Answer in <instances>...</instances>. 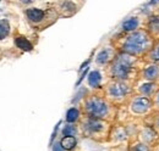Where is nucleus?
I'll return each mask as SVG.
<instances>
[{
	"label": "nucleus",
	"instance_id": "obj_24",
	"mask_svg": "<svg viewBox=\"0 0 159 151\" xmlns=\"http://www.w3.org/2000/svg\"><path fill=\"white\" fill-rule=\"evenodd\" d=\"M151 126L154 128V131L159 134V111H154L151 116Z\"/></svg>",
	"mask_w": 159,
	"mask_h": 151
},
{
	"label": "nucleus",
	"instance_id": "obj_6",
	"mask_svg": "<svg viewBox=\"0 0 159 151\" xmlns=\"http://www.w3.org/2000/svg\"><path fill=\"white\" fill-rule=\"evenodd\" d=\"M129 113L134 117V118H144V117H149L152 113L154 112V104H153V99L147 97V96H142V95L135 94L131 100L127 102L126 105Z\"/></svg>",
	"mask_w": 159,
	"mask_h": 151
},
{
	"label": "nucleus",
	"instance_id": "obj_5",
	"mask_svg": "<svg viewBox=\"0 0 159 151\" xmlns=\"http://www.w3.org/2000/svg\"><path fill=\"white\" fill-rule=\"evenodd\" d=\"M113 126L114 123L98 119V118H93V117H88L84 114L79 123L81 135L96 143H109Z\"/></svg>",
	"mask_w": 159,
	"mask_h": 151
},
{
	"label": "nucleus",
	"instance_id": "obj_17",
	"mask_svg": "<svg viewBox=\"0 0 159 151\" xmlns=\"http://www.w3.org/2000/svg\"><path fill=\"white\" fill-rule=\"evenodd\" d=\"M146 29L152 34V37L154 38L158 43L159 39V17H151L148 19V23H147V27Z\"/></svg>",
	"mask_w": 159,
	"mask_h": 151
},
{
	"label": "nucleus",
	"instance_id": "obj_26",
	"mask_svg": "<svg viewBox=\"0 0 159 151\" xmlns=\"http://www.w3.org/2000/svg\"><path fill=\"white\" fill-rule=\"evenodd\" d=\"M52 151H66L61 145H60V141H55L53 148H52Z\"/></svg>",
	"mask_w": 159,
	"mask_h": 151
},
{
	"label": "nucleus",
	"instance_id": "obj_11",
	"mask_svg": "<svg viewBox=\"0 0 159 151\" xmlns=\"http://www.w3.org/2000/svg\"><path fill=\"white\" fill-rule=\"evenodd\" d=\"M159 92V84L153 82H147V80H137L135 85V94L147 96L153 99V96Z\"/></svg>",
	"mask_w": 159,
	"mask_h": 151
},
{
	"label": "nucleus",
	"instance_id": "obj_16",
	"mask_svg": "<svg viewBox=\"0 0 159 151\" xmlns=\"http://www.w3.org/2000/svg\"><path fill=\"white\" fill-rule=\"evenodd\" d=\"M14 41H15L16 48H19L22 51H31V50L33 49L32 43L28 40V38H26L25 36H20V34L15 36Z\"/></svg>",
	"mask_w": 159,
	"mask_h": 151
},
{
	"label": "nucleus",
	"instance_id": "obj_2",
	"mask_svg": "<svg viewBox=\"0 0 159 151\" xmlns=\"http://www.w3.org/2000/svg\"><path fill=\"white\" fill-rule=\"evenodd\" d=\"M81 110L84 116L103 119L110 123H116L119 107L113 105L100 90H93L83 96Z\"/></svg>",
	"mask_w": 159,
	"mask_h": 151
},
{
	"label": "nucleus",
	"instance_id": "obj_25",
	"mask_svg": "<svg viewBox=\"0 0 159 151\" xmlns=\"http://www.w3.org/2000/svg\"><path fill=\"white\" fill-rule=\"evenodd\" d=\"M153 104H154V111H159V92L153 96Z\"/></svg>",
	"mask_w": 159,
	"mask_h": 151
},
{
	"label": "nucleus",
	"instance_id": "obj_12",
	"mask_svg": "<svg viewBox=\"0 0 159 151\" xmlns=\"http://www.w3.org/2000/svg\"><path fill=\"white\" fill-rule=\"evenodd\" d=\"M137 80H147L159 84V65L146 63L139 71Z\"/></svg>",
	"mask_w": 159,
	"mask_h": 151
},
{
	"label": "nucleus",
	"instance_id": "obj_14",
	"mask_svg": "<svg viewBox=\"0 0 159 151\" xmlns=\"http://www.w3.org/2000/svg\"><path fill=\"white\" fill-rule=\"evenodd\" d=\"M83 117V113H82V110L81 107H77V106H72L67 110L66 112V123H71V124H79L81 122Z\"/></svg>",
	"mask_w": 159,
	"mask_h": 151
},
{
	"label": "nucleus",
	"instance_id": "obj_20",
	"mask_svg": "<svg viewBox=\"0 0 159 151\" xmlns=\"http://www.w3.org/2000/svg\"><path fill=\"white\" fill-rule=\"evenodd\" d=\"M127 151H154V148L153 146H149L147 144H143L139 140H135V141L129 143Z\"/></svg>",
	"mask_w": 159,
	"mask_h": 151
},
{
	"label": "nucleus",
	"instance_id": "obj_21",
	"mask_svg": "<svg viewBox=\"0 0 159 151\" xmlns=\"http://www.w3.org/2000/svg\"><path fill=\"white\" fill-rule=\"evenodd\" d=\"M60 145L66 151H72L77 145V138H75V136H62L60 139Z\"/></svg>",
	"mask_w": 159,
	"mask_h": 151
},
{
	"label": "nucleus",
	"instance_id": "obj_15",
	"mask_svg": "<svg viewBox=\"0 0 159 151\" xmlns=\"http://www.w3.org/2000/svg\"><path fill=\"white\" fill-rule=\"evenodd\" d=\"M139 28H143V27H141V21L139 17H130V19H125L121 24V32H124V33L134 32Z\"/></svg>",
	"mask_w": 159,
	"mask_h": 151
},
{
	"label": "nucleus",
	"instance_id": "obj_18",
	"mask_svg": "<svg viewBox=\"0 0 159 151\" xmlns=\"http://www.w3.org/2000/svg\"><path fill=\"white\" fill-rule=\"evenodd\" d=\"M144 63H154V65H159V43H157L152 50L143 57Z\"/></svg>",
	"mask_w": 159,
	"mask_h": 151
},
{
	"label": "nucleus",
	"instance_id": "obj_3",
	"mask_svg": "<svg viewBox=\"0 0 159 151\" xmlns=\"http://www.w3.org/2000/svg\"><path fill=\"white\" fill-rule=\"evenodd\" d=\"M144 65L146 63L143 60L118 51L111 63L107 67V70H104V73L108 77V80L115 79L136 82L139 78V71L143 68Z\"/></svg>",
	"mask_w": 159,
	"mask_h": 151
},
{
	"label": "nucleus",
	"instance_id": "obj_4",
	"mask_svg": "<svg viewBox=\"0 0 159 151\" xmlns=\"http://www.w3.org/2000/svg\"><path fill=\"white\" fill-rule=\"evenodd\" d=\"M136 82L109 79L104 85H102V92L113 105L120 109L121 106L127 105V102L135 95Z\"/></svg>",
	"mask_w": 159,
	"mask_h": 151
},
{
	"label": "nucleus",
	"instance_id": "obj_22",
	"mask_svg": "<svg viewBox=\"0 0 159 151\" xmlns=\"http://www.w3.org/2000/svg\"><path fill=\"white\" fill-rule=\"evenodd\" d=\"M100 82H102V75L98 71H93L91 72V75L88 77V84L91 85V88H93L94 90H100Z\"/></svg>",
	"mask_w": 159,
	"mask_h": 151
},
{
	"label": "nucleus",
	"instance_id": "obj_8",
	"mask_svg": "<svg viewBox=\"0 0 159 151\" xmlns=\"http://www.w3.org/2000/svg\"><path fill=\"white\" fill-rule=\"evenodd\" d=\"M116 54H118V50L111 44L105 45L97 53L96 58H94V63L100 68L107 70V67L111 63V61L116 56Z\"/></svg>",
	"mask_w": 159,
	"mask_h": 151
},
{
	"label": "nucleus",
	"instance_id": "obj_1",
	"mask_svg": "<svg viewBox=\"0 0 159 151\" xmlns=\"http://www.w3.org/2000/svg\"><path fill=\"white\" fill-rule=\"evenodd\" d=\"M110 44L119 53H125L143 60V57L157 44V40L146 28H139L129 33L121 32L111 39Z\"/></svg>",
	"mask_w": 159,
	"mask_h": 151
},
{
	"label": "nucleus",
	"instance_id": "obj_19",
	"mask_svg": "<svg viewBox=\"0 0 159 151\" xmlns=\"http://www.w3.org/2000/svg\"><path fill=\"white\" fill-rule=\"evenodd\" d=\"M61 133L62 136H75V138H77V135L81 134L79 124H71V123H65Z\"/></svg>",
	"mask_w": 159,
	"mask_h": 151
},
{
	"label": "nucleus",
	"instance_id": "obj_13",
	"mask_svg": "<svg viewBox=\"0 0 159 151\" xmlns=\"http://www.w3.org/2000/svg\"><path fill=\"white\" fill-rule=\"evenodd\" d=\"M53 9L57 11L58 16L61 17H71L77 12L75 1H55L53 2Z\"/></svg>",
	"mask_w": 159,
	"mask_h": 151
},
{
	"label": "nucleus",
	"instance_id": "obj_7",
	"mask_svg": "<svg viewBox=\"0 0 159 151\" xmlns=\"http://www.w3.org/2000/svg\"><path fill=\"white\" fill-rule=\"evenodd\" d=\"M25 15H26V19L31 27L40 28V29H43L48 26L45 23V21L49 17L50 19L58 17V14L53 7H49L47 10H43L39 7H27L25 10Z\"/></svg>",
	"mask_w": 159,
	"mask_h": 151
},
{
	"label": "nucleus",
	"instance_id": "obj_10",
	"mask_svg": "<svg viewBox=\"0 0 159 151\" xmlns=\"http://www.w3.org/2000/svg\"><path fill=\"white\" fill-rule=\"evenodd\" d=\"M109 143H113L115 145H121V144H127L130 143V136H129V133L126 131V127L125 124H121V123H114L113 126V129L110 133V139H109Z\"/></svg>",
	"mask_w": 159,
	"mask_h": 151
},
{
	"label": "nucleus",
	"instance_id": "obj_27",
	"mask_svg": "<svg viewBox=\"0 0 159 151\" xmlns=\"http://www.w3.org/2000/svg\"><path fill=\"white\" fill-rule=\"evenodd\" d=\"M154 151H159V144H157V145L154 146Z\"/></svg>",
	"mask_w": 159,
	"mask_h": 151
},
{
	"label": "nucleus",
	"instance_id": "obj_23",
	"mask_svg": "<svg viewBox=\"0 0 159 151\" xmlns=\"http://www.w3.org/2000/svg\"><path fill=\"white\" fill-rule=\"evenodd\" d=\"M10 31H11V27H10L9 21L1 19V21H0V38H1V40H4L5 38L10 36Z\"/></svg>",
	"mask_w": 159,
	"mask_h": 151
},
{
	"label": "nucleus",
	"instance_id": "obj_9",
	"mask_svg": "<svg viewBox=\"0 0 159 151\" xmlns=\"http://www.w3.org/2000/svg\"><path fill=\"white\" fill-rule=\"evenodd\" d=\"M137 140L142 141L143 144H147V145L154 148L159 141V134L154 131V128L151 124H144L141 127Z\"/></svg>",
	"mask_w": 159,
	"mask_h": 151
}]
</instances>
